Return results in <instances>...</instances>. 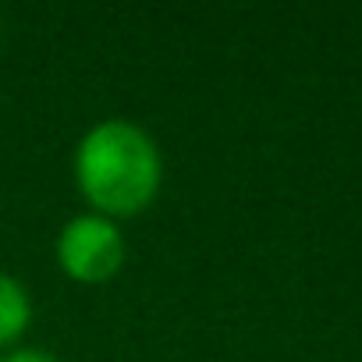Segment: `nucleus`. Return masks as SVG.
<instances>
[{"label": "nucleus", "instance_id": "1", "mask_svg": "<svg viewBox=\"0 0 362 362\" xmlns=\"http://www.w3.org/2000/svg\"><path fill=\"white\" fill-rule=\"evenodd\" d=\"M71 174L78 196L89 203V214L117 224L156 203L163 185V153L135 121L107 117L78 139Z\"/></svg>", "mask_w": 362, "mask_h": 362}, {"label": "nucleus", "instance_id": "3", "mask_svg": "<svg viewBox=\"0 0 362 362\" xmlns=\"http://www.w3.org/2000/svg\"><path fill=\"white\" fill-rule=\"evenodd\" d=\"M33 327V295L29 288L15 277L0 270V351L18 348V341Z\"/></svg>", "mask_w": 362, "mask_h": 362}, {"label": "nucleus", "instance_id": "4", "mask_svg": "<svg viewBox=\"0 0 362 362\" xmlns=\"http://www.w3.org/2000/svg\"><path fill=\"white\" fill-rule=\"evenodd\" d=\"M0 362H61V358H54L43 348H11V351L0 355Z\"/></svg>", "mask_w": 362, "mask_h": 362}, {"label": "nucleus", "instance_id": "2", "mask_svg": "<svg viewBox=\"0 0 362 362\" xmlns=\"http://www.w3.org/2000/svg\"><path fill=\"white\" fill-rule=\"evenodd\" d=\"M54 259L68 281L96 288L121 274L128 259V242L114 221L100 214H78L57 231Z\"/></svg>", "mask_w": 362, "mask_h": 362}]
</instances>
